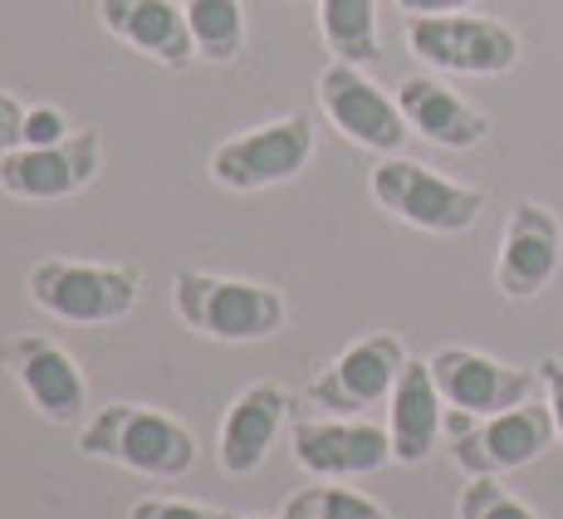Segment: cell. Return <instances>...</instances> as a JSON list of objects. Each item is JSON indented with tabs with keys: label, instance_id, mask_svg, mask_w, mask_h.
Wrapping results in <instances>:
<instances>
[{
	"label": "cell",
	"instance_id": "15",
	"mask_svg": "<svg viewBox=\"0 0 563 519\" xmlns=\"http://www.w3.org/2000/svg\"><path fill=\"white\" fill-rule=\"evenodd\" d=\"M289 417V393L275 383H251L235 393V402L221 417V437H216V466L225 475H255L265 466L269 446H275L279 427Z\"/></svg>",
	"mask_w": 563,
	"mask_h": 519
},
{
	"label": "cell",
	"instance_id": "23",
	"mask_svg": "<svg viewBox=\"0 0 563 519\" xmlns=\"http://www.w3.org/2000/svg\"><path fill=\"white\" fill-rule=\"evenodd\" d=\"M128 519H241V515H225L216 505H197V500H172V495H143L128 510Z\"/></svg>",
	"mask_w": 563,
	"mask_h": 519
},
{
	"label": "cell",
	"instance_id": "10",
	"mask_svg": "<svg viewBox=\"0 0 563 519\" xmlns=\"http://www.w3.org/2000/svg\"><path fill=\"white\" fill-rule=\"evenodd\" d=\"M99 172H103V133L99 128H74L64 143L0 153V191L15 201H64L79 197Z\"/></svg>",
	"mask_w": 563,
	"mask_h": 519
},
{
	"label": "cell",
	"instance_id": "8",
	"mask_svg": "<svg viewBox=\"0 0 563 519\" xmlns=\"http://www.w3.org/2000/svg\"><path fill=\"white\" fill-rule=\"evenodd\" d=\"M319 108L349 143L367 147L377 157H397L402 143L411 137L397 99H387L373 79L363 74V64L329 59L319 69Z\"/></svg>",
	"mask_w": 563,
	"mask_h": 519
},
{
	"label": "cell",
	"instance_id": "11",
	"mask_svg": "<svg viewBox=\"0 0 563 519\" xmlns=\"http://www.w3.org/2000/svg\"><path fill=\"white\" fill-rule=\"evenodd\" d=\"M402 367H407V343L397 333H367V339L343 349L339 358L313 377L305 397L333 417H363L393 397Z\"/></svg>",
	"mask_w": 563,
	"mask_h": 519
},
{
	"label": "cell",
	"instance_id": "13",
	"mask_svg": "<svg viewBox=\"0 0 563 519\" xmlns=\"http://www.w3.org/2000/svg\"><path fill=\"white\" fill-rule=\"evenodd\" d=\"M427 363L451 412H471V417L510 412V407L529 402L539 387V373L515 363H495L490 353L475 349H437Z\"/></svg>",
	"mask_w": 563,
	"mask_h": 519
},
{
	"label": "cell",
	"instance_id": "24",
	"mask_svg": "<svg viewBox=\"0 0 563 519\" xmlns=\"http://www.w3.org/2000/svg\"><path fill=\"white\" fill-rule=\"evenodd\" d=\"M74 128H69V118L59 113L54 103H35L25 113V143L20 147H49V143H64Z\"/></svg>",
	"mask_w": 563,
	"mask_h": 519
},
{
	"label": "cell",
	"instance_id": "28",
	"mask_svg": "<svg viewBox=\"0 0 563 519\" xmlns=\"http://www.w3.org/2000/svg\"><path fill=\"white\" fill-rule=\"evenodd\" d=\"M241 519H269V515H241Z\"/></svg>",
	"mask_w": 563,
	"mask_h": 519
},
{
	"label": "cell",
	"instance_id": "7",
	"mask_svg": "<svg viewBox=\"0 0 563 519\" xmlns=\"http://www.w3.org/2000/svg\"><path fill=\"white\" fill-rule=\"evenodd\" d=\"M407 45L421 64L471 79H495L519 64V35L490 15H407Z\"/></svg>",
	"mask_w": 563,
	"mask_h": 519
},
{
	"label": "cell",
	"instance_id": "12",
	"mask_svg": "<svg viewBox=\"0 0 563 519\" xmlns=\"http://www.w3.org/2000/svg\"><path fill=\"white\" fill-rule=\"evenodd\" d=\"M295 466L319 481H358L393 461V441L377 421L363 417H329V421H295L289 427Z\"/></svg>",
	"mask_w": 563,
	"mask_h": 519
},
{
	"label": "cell",
	"instance_id": "5",
	"mask_svg": "<svg viewBox=\"0 0 563 519\" xmlns=\"http://www.w3.org/2000/svg\"><path fill=\"white\" fill-rule=\"evenodd\" d=\"M446 441H451V461L465 475H510V471L534 466L559 441V431H554L549 402L544 407L519 402L495 417H471L446 407Z\"/></svg>",
	"mask_w": 563,
	"mask_h": 519
},
{
	"label": "cell",
	"instance_id": "21",
	"mask_svg": "<svg viewBox=\"0 0 563 519\" xmlns=\"http://www.w3.org/2000/svg\"><path fill=\"white\" fill-rule=\"evenodd\" d=\"M279 519H393L377 500L349 485H305L279 505Z\"/></svg>",
	"mask_w": 563,
	"mask_h": 519
},
{
	"label": "cell",
	"instance_id": "2",
	"mask_svg": "<svg viewBox=\"0 0 563 519\" xmlns=\"http://www.w3.org/2000/svg\"><path fill=\"white\" fill-rule=\"evenodd\" d=\"M172 309L187 329H197L201 339L216 343H265L289 319V305L275 285L211 275V269H177Z\"/></svg>",
	"mask_w": 563,
	"mask_h": 519
},
{
	"label": "cell",
	"instance_id": "27",
	"mask_svg": "<svg viewBox=\"0 0 563 519\" xmlns=\"http://www.w3.org/2000/svg\"><path fill=\"white\" fill-rule=\"evenodd\" d=\"M402 15H456V10H471L481 0H393Z\"/></svg>",
	"mask_w": 563,
	"mask_h": 519
},
{
	"label": "cell",
	"instance_id": "16",
	"mask_svg": "<svg viewBox=\"0 0 563 519\" xmlns=\"http://www.w3.org/2000/svg\"><path fill=\"white\" fill-rule=\"evenodd\" d=\"M99 20L113 40H123L128 49L147 54L172 74L197 59V40L177 0H99Z\"/></svg>",
	"mask_w": 563,
	"mask_h": 519
},
{
	"label": "cell",
	"instance_id": "22",
	"mask_svg": "<svg viewBox=\"0 0 563 519\" xmlns=\"http://www.w3.org/2000/svg\"><path fill=\"white\" fill-rule=\"evenodd\" d=\"M456 515L461 519H539L519 495L505 490L500 475H471V485L456 500Z\"/></svg>",
	"mask_w": 563,
	"mask_h": 519
},
{
	"label": "cell",
	"instance_id": "9",
	"mask_svg": "<svg viewBox=\"0 0 563 519\" xmlns=\"http://www.w3.org/2000/svg\"><path fill=\"white\" fill-rule=\"evenodd\" d=\"M0 367L15 377L25 402L54 427H74L89 417V383H84L79 358L45 333H10L0 343Z\"/></svg>",
	"mask_w": 563,
	"mask_h": 519
},
{
	"label": "cell",
	"instance_id": "3",
	"mask_svg": "<svg viewBox=\"0 0 563 519\" xmlns=\"http://www.w3.org/2000/svg\"><path fill=\"white\" fill-rule=\"evenodd\" d=\"M367 191L387 216H397L411 231L427 235H461L481 221L485 191L465 181L441 177L437 167H421L411 157H383L367 172Z\"/></svg>",
	"mask_w": 563,
	"mask_h": 519
},
{
	"label": "cell",
	"instance_id": "1",
	"mask_svg": "<svg viewBox=\"0 0 563 519\" xmlns=\"http://www.w3.org/2000/svg\"><path fill=\"white\" fill-rule=\"evenodd\" d=\"M79 456L113 461V466L157 475V481H177V475H187L197 466V437H191L187 421L157 412V407L108 402L99 412L84 417Z\"/></svg>",
	"mask_w": 563,
	"mask_h": 519
},
{
	"label": "cell",
	"instance_id": "6",
	"mask_svg": "<svg viewBox=\"0 0 563 519\" xmlns=\"http://www.w3.org/2000/svg\"><path fill=\"white\" fill-rule=\"evenodd\" d=\"M309 157H313V118L285 113L225 137L211 153V181L225 191L285 187V181H295L309 167Z\"/></svg>",
	"mask_w": 563,
	"mask_h": 519
},
{
	"label": "cell",
	"instance_id": "26",
	"mask_svg": "<svg viewBox=\"0 0 563 519\" xmlns=\"http://www.w3.org/2000/svg\"><path fill=\"white\" fill-rule=\"evenodd\" d=\"M539 383H544V393H549V412H554V431L563 446V353L539 363Z\"/></svg>",
	"mask_w": 563,
	"mask_h": 519
},
{
	"label": "cell",
	"instance_id": "4",
	"mask_svg": "<svg viewBox=\"0 0 563 519\" xmlns=\"http://www.w3.org/2000/svg\"><path fill=\"white\" fill-rule=\"evenodd\" d=\"M25 289L59 323H118L137 309L143 275L133 265H99V260L54 255L30 269Z\"/></svg>",
	"mask_w": 563,
	"mask_h": 519
},
{
	"label": "cell",
	"instance_id": "20",
	"mask_svg": "<svg viewBox=\"0 0 563 519\" xmlns=\"http://www.w3.org/2000/svg\"><path fill=\"white\" fill-rule=\"evenodd\" d=\"M187 10V25H191V40H197V59L225 64L241 59L245 49V5L241 0H181Z\"/></svg>",
	"mask_w": 563,
	"mask_h": 519
},
{
	"label": "cell",
	"instance_id": "19",
	"mask_svg": "<svg viewBox=\"0 0 563 519\" xmlns=\"http://www.w3.org/2000/svg\"><path fill=\"white\" fill-rule=\"evenodd\" d=\"M319 35L333 59H349V64L383 59L377 0H319Z\"/></svg>",
	"mask_w": 563,
	"mask_h": 519
},
{
	"label": "cell",
	"instance_id": "18",
	"mask_svg": "<svg viewBox=\"0 0 563 519\" xmlns=\"http://www.w3.org/2000/svg\"><path fill=\"white\" fill-rule=\"evenodd\" d=\"M446 437V397H441L431 363L407 358L402 377H397L393 397H387V441H393L397 466H421Z\"/></svg>",
	"mask_w": 563,
	"mask_h": 519
},
{
	"label": "cell",
	"instance_id": "17",
	"mask_svg": "<svg viewBox=\"0 0 563 519\" xmlns=\"http://www.w3.org/2000/svg\"><path fill=\"white\" fill-rule=\"evenodd\" d=\"M397 108H402L411 133L446 147V153H471L490 137V118L475 103H465L451 84L431 79V74H411V79L397 84Z\"/></svg>",
	"mask_w": 563,
	"mask_h": 519
},
{
	"label": "cell",
	"instance_id": "14",
	"mask_svg": "<svg viewBox=\"0 0 563 519\" xmlns=\"http://www.w3.org/2000/svg\"><path fill=\"white\" fill-rule=\"evenodd\" d=\"M563 265V225L559 216L539 201L519 197L505 221L500 260H495V285L505 299H534L549 289V279Z\"/></svg>",
	"mask_w": 563,
	"mask_h": 519
},
{
	"label": "cell",
	"instance_id": "25",
	"mask_svg": "<svg viewBox=\"0 0 563 519\" xmlns=\"http://www.w3.org/2000/svg\"><path fill=\"white\" fill-rule=\"evenodd\" d=\"M25 113L30 108L15 99L10 89H0V153H10V147L25 143Z\"/></svg>",
	"mask_w": 563,
	"mask_h": 519
}]
</instances>
